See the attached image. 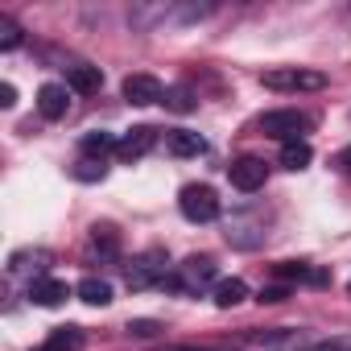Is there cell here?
<instances>
[{"label": "cell", "mask_w": 351, "mask_h": 351, "mask_svg": "<svg viewBox=\"0 0 351 351\" xmlns=\"http://www.w3.org/2000/svg\"><path fill=\"white\" fill-rule=\"evenodd\" d=\"M310 128H314V120H310L306 112H298V108H281V112H265V116H261V132L273 136V141H281V145L306 141Z\"/></svg>", "instance_id": "1"}, {"label": "cell", "mask_w": 351, "mask_h": 351, "mask_svg": "<svg viewBox=\"0 0 351 351\" xmlns=\"http://www.w3.org/2000/svg\"><path fill=\"white\" fill-rule=\"evenodd\" d=\"M211 281H215V261H211V256H191V261H182L178 269L165 277V285L178 289V293H199V289H207Z\"/></svg>", "instance_id": "2"}, {"label": "cell", "mask_w": 351, "mask_h": 351, "mask_svg": "<svg viewBox=\"0 0 351 351\" xmlns=\"http://www.w3.org/2000/svg\"><path fill=\"white\" fill-rule=\"evenodd\" d=\"M261 83L269 91H322L326 75L322 71H302V66H277V71H265Z\"/></svg>", "instance_id": "3"}, {"label": "cell", "mask_w": 351, "mask_h": 351, "mask_svg": "<svg viewBox=\"0 0 351 351\" xmlns=\"http://www.w3.org/2000/svg\"><path fill=\"white\" fill-rule=\"evenodd\" d=\"M165 265H169V261H165V252L149 248V252H141V256H132V261H128L124 277H128V285H132V289L165 285V277H169V269H165Z\"/></svg>", "instance_id": "4"}, {"label": "cell", "mask_w": 351, "mask_h": 351, "mask_svg": "<svg viewBox=\"0 0 351 351\" xmlns=\"http://www.w3.org/2000/svg\"><path fill=\"white\" fill-rule=\"evenodd\" d=\"M248 343L261 351H314L310 330H293V326H273V330H248Z\"/></svg>", "instance_id": "5"}, {"label": "cell", "mask_w": 351, "mask_h": 351, "mask_svg": "<svg viewBox=\"0 0 351 351\" xmlns=\"http://www.w3.org/2000/svg\"><path fill=\"white\" fill-rule=\"evenodd\" d=\"M178 211H182L191 223H211V219H219V195H215L211 186H182Z\"/></svg>", "instance_id": "6"}, {"label": "cell", "mask_w": 351, "mask_h": 351, "mask_svg": "<svg viewBox=\"0 0 351 351\" xmlns=\"http://www.w3.org/2000/svg\"><path fill=\"white\" fill-rule=\"evenodd\" d=\"M228 178H232V186H236V191L252 195V191H261V186H265L269 165H265L261 157H236V161L228 165Z\"/></svg>", "instance_id": "7"}, {"label": "cell", "mask_w": 351, "mask_h": 351, "mask_svg": "<svg viewBox=\"0 0 351 351\" xmlns=\"http://www.w3.org/2000/svg\"><path fill=\"white\" fill-rule=\"evenodd\" d=\"M265 219L261 215H232L228 219V244L232 248H261L265 244Z\"/></svg>", "instance_id": "8"}, {"label": "cell", "mask_w": 351, "mask_h": 351, "mask_svg": "<svg viewBox=\"0 0 351 351\" xmlns=\"http://www.w3.org/2000/svg\"><path fill=\"white\" fill-rule=\"evenodd\" d=\"M124 99L136 104V108H149V104H161L165 99V87L153 75H128L124 79Z\"/></svg>", "instance_id": "9"}, {"label": "cell", "mask_w": 351, "mask_h": 351, "mask_svg": "<svg viewBox=\"0 0 351 351\" xmlns=\"http://www.w3.org/2000/svg\"><path fill=\"white\" fill-rule=\"evenodd\" d=\"M153 145H157V128L141 124V128H128V132L120 136V145H116V157L132 165V161H141V157H145Z\"/></svg>", "instance_id": "10"}, {"label": "cell", "mask_w": 351, "mask_h": 351, "mask_svg": "<svg viewBox=\"0 0 351 351\" xmlns=\"http://www.w3.org/2000/svg\"><path fill=\"white\" fill-rule=\"evenodd\" d=\"M38 112H42L46 120H62V116L71 112V87H62V83H42V87H38Z\"/></svg>", "instance_id": "11"}, {"label": "cell", "mask_w": 351, "mask_h": 351, "mask_svg": "<svg viewBox=\"0 0 351 351\" xmlns=\"http://www.w3.org/2000/svg\"><path fill=\"white\" fill-rule=\"evenodd\" d=\"M50 261H54V256H50L46 248H21V252H13V256H9V269H13V273H21V277H34V281H38V277H46Z\"/></svg>", "instance_id": "12"}, {"label": "cell", "mask_w": 351, "mask_h": 351, "mask_svg": "<svg viewBox=\"0 0 351 351\" xmlns=\"http://www.w3.org/2000/svg\"><path fill=\"white\" fill-rule=\"evenodd\" d=\"M66 281H58V277H38V281H29V298L38 302V306H62L66 302Z\"/></svg>", "instance_id": "13"}, {"label": "cell", "mask_w": 351, "mask_h": 351, "mask_svg": "<svg viewBox=\"0 0 351 351\" xmlns=\"http://www.w3.org/2000/svg\"><path fill=\"white\" fill-rule=\"evenodd\" d=\"M165 149H169L173 157H199V153L207 149V141H203L199 132H186V128H178V132H169V136H165Z\"/></svg>", "instance_id": "14"}, {"label": "cell", "mask_w": 351, "mask_h": 351, "mask_svg": "<svg viewBox=\"0 0 351 351\" xmlns=\"http://www.w3.org/2000/svg\"><path fill=\"white\" fill-rule=\"evenodd\" d=\"M99 83H104L99 66H87V62H75V66H71V75H66V87H71V91H79V95L99 91Z\"/></svg>", "instance_id": "15"}, {"label": "cell", "mask_w": 351, "mask_h": 351, "mask_svg": "<svg viewBox=\"0 0 351 351\" xmlns=\"http://www.w3.org/2000/svg\"><path fill=\"white\" fill-rule=\"evenodd\" d=\"M116 145H120V141H116L112 132H104V128H99V132H87V136L79 141L83 157H95V161H104V153H116Z\"/></svg>", "instance_id": "16"}, {"label": "cell", "mask_w": 351, "mask_h": 351, "mask_svg": "<svg viewBox=\"0 0 351 351\" xmlns=\"http://www.w3.org/2000/svg\"><path fill=\"white\" fill-rule=\"evenodd\" d=\"M248 298V285L240 281V277H232V281H219L215 285V306L219 310H232V306H240Z\"/></svg>", "instance_id": "17"}, {"label": "cell", "mask_w": 351, "mask_h": 351, "mask_svg": "<svg viewBox=\"0 0 351 351\" xmlns=\"http://www.w3.org/2000/svg\"><path fill=\"white\" fill-rule=\"evenodd\" d=\"M79 347H83V330L79 326H58V330H50L42 351H79Z\"/></svg>", "instance_id": "18"}, {"label": "cell", "mask_w": 351, "mask_h": 351, "mask_svg": "<svg viewBox=\"0 0 351 351\" xmlns=\"http://www.w3.org/2000/svg\"><path fill=\"white\" fill-rule=\"evenodd\" d=\"M79 298L87 306H108L112 302V285L104 277H87V281H79Z\"/></svg>", "instance_id": "19"}, {"label": "cell", "mask_w": 351, "mask_h": 351, "mask_svg": "<svg viewBox=\"0 0 351 351\" xmlns=\"http://www.w3.org/2000/svg\"><path fill=\"white\" fill-rule=\"evenodd\" d=\"M310 157H314V153H310L306 141H289V145H281V165H285V169H306Z\"/></svg>", "instance_id": "20"}, {"label": "cell", "mask_w": 351, "mask_h": 351, "mask_svg": "<svg viewBox=\"0 0 351 351\" xmlns=\"http://www.w3.org/2000/svg\"><path fill=\"white\" fill-rule=\"evenodd\" d=\"M71 173H75L79 182H99L104 173H108V165H104V161H95V157H79V161L71 165Z\"/></svg>", "instance_id": "21"}, {"label": "cell", "mask_w": 351, "mask_h": 351, "mask_svg": "<svg viewBox=\"0 0 351 351\" xmlns=\"http://www.w3.org/2000/svg\"><path fill=\"white\" fill-rule=\"evenodd\" d=\"M195 104H199V99H195L186 87H169V91H165V108H169V112H195Z\"/></svg>", "instance_id": "22"}, {"label": "cell", "mask_w": 351, "mask_h": 351, "mask_svg": "<svg viewBox=\"0 0 351 351\" xmlns=\"http://www.w3.org/2000/svg\"><path fill=\"white\" fill-rule=\"evenodd\" d=\"M21 46V25L13 17H0V50H17Z\"/></svg>", "instance_id": "23"}, {"label": "cell", "mask_w": 351, "mask_h": 351, "mask_svg": "<svg viewBox=\"0 0 351 351\" xmlns=\"http://www.w3.org/2000/svg\"><path fill=\"white\" fill-rule=\"evenodd\" d=\"M91 240H95V248H104V256H116V248H120L116 228H108V223H104V228H95V236H91Z\"/></svg>", "instance_id": "24"}, {"label": "cell", "mask_w": 351, "mask_h": 351, "mask_svg": "<svg viewBox=\"0 0 351 351\" xmlns=\"http://www.w3.org/2000/svg\"><path fill=\"white\" fill-rule=\"evenodd\" d=\"M161 326L153 322V318H136V322H128V335H136V339H153Z\"/></svg>", "instance_id": "25"}, {"label": "cell", "mask_w": 351, "mask_h": 351, "mask_svg": "<svg viewBox=\"0 0 351 351\" xmlns=\"http://www.w3.org/2000/svg\"><path fill=\"white\" fill-rule=\"evenodd\" d=\"M314 351H351V335H335L326 343H314Z\"/></svg>", "instance_id": "26"}, {"label": "cell", "mask_w": 351, "mask_h": 351, "mask_svg": "<svg viewBox=\"0 0 351 351\" xmlns=\"http://www.w3.org/2000/svg\"><path fill=\"white\" fill-rule=\"evenodd\" d=\"M17 104V91H13V83H0V108H13Z\"/></svg>", "instance_id": "27"}, {"label": "cell", "mask_w": 351, "mask_h": 351, "mask_svg": "<svg viewBox=\"0 0 351 351\" xmlns=\"http://www.w3.org/2000/svg\"><path fill=\"white\" fill-rule=\"evenodd\" d=\"M335 165H339V169L347 173V178H351V145H347V149H343V153L335 157Z\"/></svg>", "instance_id": "28"}, {"label": "cell", "mask_w": 351, "mask_h": 351, "mask_svg": "<svg viewBox=\"0 0 351 351\" xmlns=\"http://www.w3.org/2000/svg\"><path fill=\"white\" fill-rule=\"evenodd\" d=\"M261 302H285V289H261Z\"/></svg>", "instance_id": "29"}, {"label": "cell", "mask_w": 351, "mask_h": 351, "mask_svg": "<svg viewBox=\"0 0 351 351\" xmlns=\"http://www.w3.org/2000/svg\"><path fill=\"white\" fill-rule=\"evenodd\" d=\"M173 351H228V347H173Z\"/></svg>", "instance_id": "30"}]
</instances>
